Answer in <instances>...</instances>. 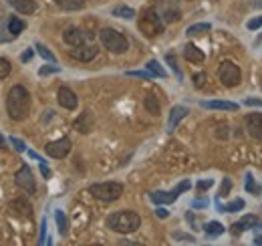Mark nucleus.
Masks as SVG:
<instances>
[{
	"mask_svg": "<svg viewBox=\"0 0 262 246\" xmlns=\"http://www.w3.org/2000/svg\"><path fill=\"white\" fill-rule=\"evenodd\" d=\"M6 113L14 121H23L31 113V93L23 85H14L6 95Z\"/></svg>",
	"mask_w": 262,
	"mask_h": 246,
	"instance_id": "obj_1",
	"label": "nucleus"
},
{
	"mask_svg": "<svg viewBox=\"0 0 262 246\" xmlns=\"http://www.w3.org/2000/svg\"><path fill=\"white\" fill-rule=\"evenodd\" d=\"M141 226V216L133 210H119L107 216V228L117 234H131Z\"/></svg>",
	"mask_w": 262,
	"mask_h": 246,
	"instance_id": "obj_2",
	"label": "nucleus"
},
{
	"mask_svg": "<svg viewBox=\"0 0 262 246\" xmlns=\"http://www.w3.org/2000/svg\"><path fill=\"white\" fill-rule=\"evenodd\" d=\"M137 25H139V31L143 32L147 38H154V36H158V34L164 32V18L160 16L158 8H145V10H141Z\"/></svg>",
	"mask_w": 262,
	"mask_h": 246,
	"instance_id": "obj_3",
	"label": "nucleus"
},
{
	"mask_svg": "<svg viewBox=\"0 0 262 246\" xmlns=\"http://www.w3.org/2000/svg\"><path fill=\"white\" fill-rule=\"evenodd\" d=\"M99 40H101V45H103L109 53H113V55H123V53H127V49H129V40L125 38V34H121V32L115 31V29H109V27L101 29Z\"/></svg>",
	"mask_w": 262,
	"mask_h": 246,
	"instance_id": "obj_4",
	"label": "nucleus"
},
{
	"mask_svg": "<svg viewBox=\"0 0 262 246\" xmlns=\"http://www.w3.org/2000/svg\"><path fill=\"white\" fill-rule=\"evenodd\" d=\"M89 194L93 198H97L101 202H115L117 198H121L123 194V184L119 182H101V184H93L89 188Z\"/></svg>",
	"mask_w": 262,
	"mask_h": 246,
	"instance_id": "obj_5",
	"label": "nucleus"
},
{
	"mask_svg": "<svg viewBox=\"0 0 262 246\" xmlns=\"http://www.w3.org/2000/svg\"><path fill=\"white\" fill-rule=\"evenodd\" d=\"M218 79H220V83L224 85V87H238L240 83H242V71H240V67L236 65V63L232 61H224L220 63V67H218Z\"/></svg>",
	"mask_w": 262,
	"mask_h": 246,
	"instance_id": "obj_6",
	"label": "nucleus"
},
{
	"mask_svg": "<svg viewBox=\"0 0 262 246\" xmlns=\"http://www.w3.org/2000/svg\"><path fill=\"white\" fill-rule=\"evenodd\" d=\"M95 34L93 31H85V29H79V27H67L63 31V40L73 49V47H79V45H85V43H93Z\"/></svg>",
	"mask_w": 262,
	"mask_h": 246,
	"instance_id": "obj_7",
	"label": "nucleus"
},
{
	"mask_svg": "<svg viewBox=\"0 0 262 246\" xmlns=\"http://www.w3.org/2000/svg\"><path fill=\"white\" fill-rule=\"evenodd\" d=\"M190 180H184V182H180V184L176 186L171 192H151L149 194V198H151V202L154 204H158V206H165V204H171V202H176L178 200V196L182 194V192H186V190H190Z\"/></svg>",
	"mask_w": 262,
	"mask_h": 246,
	"instance_id": "obj_8",
	"label": "nucleus"
},
{
	"mask_svg": "<svg viewBox=\"0 0 262 246\" xmlns=\"http://www.w3.org/2000/svg\"><path fill=\"white\" fill-rule=\"evenodd\" d=\"M14 182H16V186H18L20 190H25L29 196L36 194V182H34V174H33V170H31L29 166H23V168L16 172V176H14Z\"/></svg>",
	"mask_w": 262,
	"mask_h": 246,
	"instance_id": "obj_9",
	"label": "nucleus"
},
{
	"mask_svg": "<svg viewBox=\"0 0 262 246\" xmlns=\"http://www.w3.org/2000/svg\"><path fill=\"white\" fill-rule=\"evenodd\" d=\"M71 152V139L69 137H61V139H55V141H49L45 146V154L49 157H55V159H63Z\"/></svg>",
	"mask_w": 262,
	"mask_h": 246,
	"instance_id": "obj_10",
	"label": "nucleus"
},
{
	"mask_svg": "<svg viewBox=\"0 0 262 246\" xmlns=\"http://www.w3.org/2000/svg\"><path fill=\"white\" fill-rule=\"evenodd\" d=\"M97 55H99V47L95 43H85V45H79V47H73L71 49V57L83 63L93 61Z\"/></svg>",
	"mask_w": 262,
	"mask_h": 246,
	"instance_id": "obj_11",
	"label": "nucleus"
},
{
	"mask_svg": "<svg viewBox=\"0 0 262 246\" xmlns=\"http://www.w3.org/2000/svg\"><path fill=\"white\" fill-rule=\"evenodd\" d=\"M57 101H59V105L63 109H77V105H79L77 95H75V91H71L69 87H61L57 91Z\"/></svg>",
	"mask_w": 262,
	"mask_h": 246,
	"instance_id": "obj_12",
	"label": "nucleus"
},
{
	"mask_svg": "<svg viewBox=\"0 0 262 246\" xmlns=\"http://www.w3.org/2000/svg\"><path fill=\"white\" fill-rule=\"evenodd\" d=\"M262 222H260V218L258 216H254V214H248V216H244L242 220H238L232 228H230V232L236 236V234H240V232H244V230H248V228H256V226H260Z\"/></svg>",
	"mask_w": 262,
	"mask_h": 246,
	"instance_id": "obj_13",
	"label": "nucleus"
},
{
	"mask_svg": "<svg viewBox=\"0 0 262 246\" xmlns=\"http://www.w3.org/2000/svg\"><path fill=\"white\" fill-rule=\"evenodd\" d=\"M246 129H248V133L254 139L262 141V113H250V115H246Z\"/></svg>",
	"mask_w": 262,
	"mask_h": 246,
	"instance_id": "obj_14",
	"label": "nucleus"
},
{
	"mask_svg": "<svg viewBox=\"0 0 262 246\" xmlns=\"http://www.w3.org/2000/svg\"><path fill=\"white\" fill-rule=\"evenodd\" d=\"M200 105L204 109H212V111H236L238 109V103H232V101H200Z\"/></svg>",
	"mask_w": 262,
	"mask_h": 246,
	"instance_id": "obj_15",
	"label": "nucleus"
},
{
	"mask_svg": "<svg viewBox=\"0 0 262 246\" xmlns=\"http://www.w3.org/2000/svg\"><path fill=\"white\" fill-rule=\"evenodd\" d=\"M186 115H188V109H186V107H182V105L171 107V111H169V119H167V129H169V131H171V129H176V127H178V123L182 121Z\"/></svg>",
	"mask_w": 262,
	"mask_h": 246,
	"instance_id": "obj_16",
	"label": "nucleus"
},
{
	"mask_svg": "<svg viewBox=\"0 0 262 246\" xmlns=\"http://www.w3.org/2000/svg\"><path fill=\"white\" fill-rule=\"evenodd\" d=\"M8 4L23 14H34L36 12V2L34 0H8Z\"/></svg>",
	"mask_w": 262,
	"mask_h": 246,
	"instance_id": "obj_17",
	"label": "nucleus"
},
{
	"mask_svg": "<svg viewBox=\"0 0 262 246\" xmlns=\"http://www.w3.org/2000/svg\"><path fill=\"white\" fill-rule=\"evenodd\" d=\"M91 125H93V117H91L89 111L81 113V115L75 119V123H73V127H75L79 133H89V131H91Z\"/></svg>",
	"mask_w": 262,
	"mask_h": 246,
	"instance_id": "obj_18",
	"label": "nucleus"
},
{
	"mask_svg": "<svg viewBox=\"0 0 262 246\" xmlns=\"http://www.w3.org/2000/svg\"><path fill=\"white\" fill-rule=\"evenodd\" d=\"M184 57H186V61L194 63V65L206 61V55L198 49L196 45H186V47H184Z\"/></svg>",
	"mask_w": 262,
	"mask_h": 246,
	"instance_id": "obj_19",
	"label": "nucleus"
},
{
	"mask_svg": "<svg viewBox=\"0 0 262 246\" xmlns=\"http://www.w3.org/2000/svg\"><path fill=\"white\" fill-rule=\"evenodd\" d=\"M10 212H14V214H25V216H33V208H31V204L27 202V200H23V198H18V200H12L10 202Z\"/></svg>",
	"mask_w": 262,
	"mask_h": 246,
	"instance_id": "obj_20",
	"label": "nucleus"
},
{
	"mask_svg": "<svg viewBox=\"0 0 262 246\" xmlns=\"http://www.w3.org/2000/svg\"><path fill=\"white\" fill-rule=\"evenodd\" d=\"M6 29H8V34H12V36H18L20 32L27 29V25L18 18V16H10L8 20H6Z\"/></svg>",
	"mask_w": 262,
	"mask_h": 246,
	"instance_id": "obj_21",
	"label": "nucleus"
},
{
	"mask_svg": "<svg viewBox=\"0 0 262 246\" xmlns=\"http://www.w3.org/2000/svg\"><path fill=\"white\" fill-rule=\"evenodd\" d=\"M143 105H145V109L151 113V115H160L162 113V105H160V101H158V97L154 95V93H149L147 97H145V101H143Z\"/></svg>",
	"mask_w": 262,
	"mask_h": 246,
	"instance_id": "obj_22",
	"label": "nucleus"
},
{
	"mask_svg": "<svg viewBox=\"0 0 262 246\" xmlns=\"http://www.w3.org/2000/svg\"><path fill=\"white\" fill-rule=\"evenodd\" d=\"M55 2L63 10H81L85 6V0H55Z\"/></svg>",
	"mask_w": 262,
	"mask_h": 246,
	"instance_id": "obj_23",
	"label": "nucleus"
},
{
	"mask_svg": "<svg viewBox=\"0 0 262 246\" xmlns=\"http://www.w3.org/2000/svg\"><path fill=\"white\" fill-rule=\"evenodd\" d=\"M204 232H206L208 236H220V234L224 232V226H222L220 222L212 220V222H208V224L204 226Z\"/></svg>",
	"mask_w": 262,
	"mask_h": 246,
	"instance_id": "obj_24",
	"label": "nucleus"
},
{
	"mask_svg": "<svg viewBox=\"0 0 262 246\" xmlns=\"http://www.w3.org/2000/svg\"><path fill=\"white\" fill-rule=\"evenodd\" d=\"M210 29H212V25H210V23H198V25H192V27L186 31V34H188V36H198V34L208 32Z\"/></svg>",
	"mask_w": 262,
	"mask_h": 246,
	"instance_id": "obj_25",
	"label": "nucleus"
},
{
	"mask_svg": "<svg viewBox=\"0 0 262 246\" xmlns=\"http://www.w3.org/2000/svg\"><path fill=\"white\" fill-rule=\"evenodd\" d=\"M113 16H119V18H135V10L129 6H115L113 8Z\"/></svg>",
	"mask_w": 262,
	"mask_h": 246,
	"instance_id": "obj_26",
	"label": "nucleus"
},
{
	"mask_svg": "<svg viewBox=\"0 0 262 246\" xmlns=\"http://www.w3.org/2000/svg\"><path fill=\"white\" fill-rule=\"evenodd\" d=\"M34 49H36V53H38V55H40L45 61H49V63L57 61V59H55V55H53V53H51V51H49V49H47L42 43H36V47H34Z\"/></svg>",
	"mask_w": 262,
	"mask_h": 246,
	"instance_id": "obj_27",
	"label": "nucleus"
},
{
	"mask_svg": "<svg viewBox=\"0 0 262 246\" xmlns=\"http://www.w3.org/2000/svg\"><path fill=\"white\" fill-rule=\"evenodd\" d=\"M244 208V200H234V202H230V204H226V206H218V210H224V212H238V210H242Z\"/></svg>",
	"mask_w": 262,
	"mask_h": 246,
	"instance_id": "obj_28",
	"label": "nucleus"
},
{
	"mask_svg": "<svg viewBox=\"0 0 262 246\" xmlns=\"http://www.w3.org/2000/svg\"><path fill=\"white\" fill-rule=\"evenodd\" d=\"M55 218H57V226H59V232L65 236L67 234V230H69V226H67V218H65V214L61 212V210H57L55 212Z\"/></svg>",
	"mask_w": 262,
	"mask_h": 246,
	"instance_id": "obj_29",
	"label": "nucleus"
},
{
	"mask_svg": "<svg viewBox=\"0 0 262 246\" xmlns=\"http://www.w3.org/2000/svg\"><path fill=\"white\" fill-rule=\"evenodd\" d=\"M10 71H12V65L8 59H4V57H0V79H6L8 75H10Z\"/></svg>",
	"mask_w": 262,
	"mask_h": 246,
	"instance_id": "obj_30",
	"label": "nucleus"
},
{
	"mask_svg": "<svg viewBox=\"0 0 262 246\" xmlns=\"http://www.w3.org/2000/svg\"><path fill=\"white\" fill-rule=\"evenodd\" d=\"M147 71H151L156 77H165V71L158 61H147Z\"/></svg>",
	"mask_w": 262,
	"mask_h": 246,
	"instance_id": "obj_31",
	"label": "nucleus"
},
{
	"mask_svg": "<svg viewBox=\"0 0 262 246\" xmlns=\"http://www.w3.org/2000/svg\"><path fill=\"white\" fill-rule=\"evenodd\" d=\"M127 77H137V79H151L156 77L151 71H127Z\"/></svg>",
	"mask_w": 262,
	"mask_h": 246,
	"instance_id": "obj_32",
	"label": "nucleus"
},
{
	"mask_svg": "<svg viewBox=\"0 0 262 246\" xmlns=\"http://www.w3.org/2000/svg\"><path fill=\"white\" fill-rule=\"evenodd\" d=\"M165 61H167V65L173 69V73L178 75V79H184V77H182V69L178 67V63H176V57H173V55H167V57H165Z\"/></svg>",
	"mask_w": 262,
	"mask_h": 246,
	"instance_id": "obj_33",
	"label": "nucleus"
},
{
	"mask_svg": "<svg viewBox=\"0 0 262 246\" xmlns=\"http://www.w3.org/2000/svg\"><path fill=\"white\" fill-rule=\"evenodd\" d=\"M61 69L57 67V65H47V67H40L38 69V75L40 77H45V75H53V73H59Z\"/></svg>",
	"mask_w": 262,
	"mask_h": 246,
	"instance_id": "obj_34",
	"label": "nucleus"
},
{
	"mask_svg": "<svg viewBox=\"0 0 262 246\" xmlns=\"http://www.w3.org/2000/svg\"><path fill=\"white\" fill-rule=\"evenodd\" d=\"M246 190L250 192V194H254V196H258L260 194V190H258V186H256V182L250 178V176H246Z\"/></svg>",
	"mask_w": 262,
	"mask_h": 246,
	"instance_id": "obj_35",
	"label": "nucleus"
},
{
	"mask_svg": "<svg viewBox=\"0 0 262 246\" xmlns=\"http://www.w3.org/2000/svg\"><path fill=\"white\" fill-rule=\"evenodd\" d=\"M230 190H232V182H230L228 178L222 182V190H220V194H218V198H224V196H228Z\"/></svg>",
	"mask_w": 262,
	"mask_h": 246,
	"instance_id": "obj_36",
	"label": "nucleus"
},
{
	"mask_svg": "<svg viewBox=\"0 0 262 246\" xmlns=\"http://www.w3.org/2000/svg\"><path fill=\"white\" fill-rule=\"evenodd\" d=\"M8 141L14 146V150H16V152H25V150H27V146H25L18 137H8Z\"/></svg>",
	"mask_w": 262,
	"mask_h": 246,
	"instance_id": "obj_37",
	"label": "nucleus"
},
{
	"mask_svg": "<svg viewBox=\"0 0 262 246\" xmlns=\"http://www.w3.org/2000/svg\"><path fill=\"white\" fill-rule=\"evenodd\" d=\"M248 31H256L258 27H262V16H258V18H252V20H248Z\"/></svg>",
	"mask_w": 262,
	"mask_h": 246,
	"instance_id": "obj_38",
	"label": "nucleus"
},
{
	"mask_svg": "<svg viewBox=\"0 0 262 246\" xmlns=\"http://www.w3.org/2000/svg\"><path fill=\"white\" fill-rule=\"evenodd\" d=\"M40 172H42L45 180H49V178H51V170L47 168V163H45V161H40Z\"/></svg>",
	"mask_w": 262,
	"mask_h": 246,
	"instance_id": "obj_39",
	"label": "nucleus"
},
{
	"mask_svg": "<svg viewBox=\"0 0 262 246\" xmlns=\"http://www.w3.org/2000/svg\"><path fill=\"white\" fill-rule=\"evenodd\" d=\"M212 180H202V182H198V190H206V188H212Z\"/></svg>",
	"mask_w": 262,
	"mask_h": 246,
	"instance_id": "obj_40",
	"label": "nucleus"
},
{
	"mask_svg": "<svg viewBox=\"0 0 262 246\" xmlns=\"http://www.w3.org/2000/svg\"><path fill=\"white\" fill-rule=\"evenodd\" d=\"M246 105H254V107H262V99H246Z\"/></svg>",
	"mask_w": 262,
	"mask_h": 246,
	"instance_id": "obj_41",
	"label": "nucleus"
},
{
	"mask_svg": "<svg viewBox=\"0 0 262 246\" xmlns=\"http://www.w3.org/2000/svg\"><path fill=\"white\" fill-rule=\"evenodd\" d=\"M194 81H196V85L200 87L202 83H206V75H204V73H198L196 77H194Z\"/></svg>",
	"mask_w": 262,
	"mask_h": 246,
	"instance_id": "obj_42",
	"label": "nucleus"
},
{
	"mask_svg": "<svg viewBox=\"0 0 262 246\" xmlns=\"http://www.w3.org/2000/svg\"><path fill=\"white\" fill-rule=\"evenodd\" d=\"M20 59H23V63H29L31 59H33V51H31V49H29V51H25Z\"/></svg>",
	"mask_w": 262,
	"mask_h": 246,
	"instance_id": "obj_43",
	"label": "nucleus"
},
{
	"mask_svg": "<svg viewBox=\"0 0 262 246\" xmlns=\"http://www.w3.org/2000/svg\"><path fill=\"white\" fill-rule=\"evenodd\" d=\"M45 230H47V224H45V220H42V224H40V240H38V244L45 242Z\"/></svg>",
	"mask_w": 262,
	"mask_h": 246,
	"instance_id": "obj_44",
	"label": "nucleus"
},
{
	"mask_svg": "<svg viewBox=\"0 0 262 246\" xmlns=\"http://www.w3.org/2000/svg\"><path fill=\"white\" fill-rule=\"evenodd\" d=\"M206 206H208L206 200H196V202H194V208H206Z\"/></svg>",
	"mask_w": 262,
	"mask_h": 246,
	"instance_id": "obj_45",
	"label": "nucleus"
},
{
	"mask_svg": "<svg viewBox=\"0 0 262 246\" xmlns=\"http://www.w3.org/2000/svg\"><path fill=\"white\" fill-rule=\"evenodd\" d=\"M158 216H160V218H167V212H165L164 208H160V210H158Z\"/></svg>",
	"mask_w": 262,
	"mask_h": 246,
	"instance_id": "obj_46",
	"label": "nucleus"
},
{
	"mask_svg": "<svg viewBox=\"0 0 262 246\" xmlns=\"http://www.w3.org/2000/svg\"><path fill=\"white\" fill-rule=\"evenodd\" d=\"M254 244L262 246V236H256V238H254Z\"/></svg>",
	"mask_w": 262,
	"mask_h": 246,
	"instance_id": "obj_47",
	"label": "nucleus"
},
{
	"mask_svg": "<svg viewBox=\"0 0 262 246\" xmlns=\"http://www.w3.org/2000/svg\"><path fill=\"white\" fill-rule=\"evenodd\" d=\"M0 148H6V139L0 135Z\"/></svg>",
	"mask_w": 262,
	"mask_h": 246,
	"instance_id": "obj_48",
	"label": "nucleus"
}]
</instances>
